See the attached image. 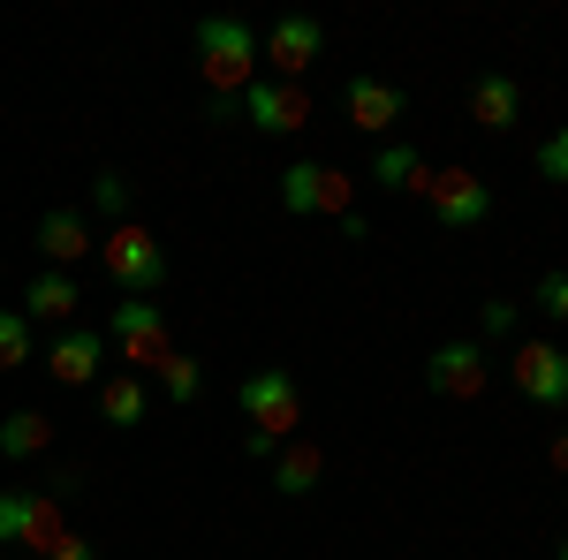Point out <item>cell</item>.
I'll list each match as a JSON object with an SVG mask.
<instances>
[{
    "label": "cell",
    "instance_id": "603a6c76",
    "mask_svg": "<svg viewBox=\"0 0 568 560\" xmlns=\"http://www.w3.org/2000/svg\"><path fill=\"white\" fill-rule=\"evenodd\" d=\"M91 205H99V213H114V227H122V220H130V205H136V182L122 167H106L99 182H91Z\"/></svg>",
    "mask_w": 568,
    "mask_h": 560
},
{
    "label": "cell",
    "instance_id": "6da1fadb",
    "mask_svg": "<svg viewBox=\"0 0 568 560\" xmlns=\"http://www.w3.org/2000/svg\"><path fill=\"white\" fill-rule=\"evenodd\" d=\"M243 455L251 462H273L296 431H304V387L281 371V364H265V371H251L243 379Z\"/></svg>",
    "mask_w": 568,
    "mask_h": 560
},
{
    "label": "cell",
    "instance_id": "f1b7e54d",
    "mask_svg": "<svg viewBox=\"0 0 568 560\" xmlns=\"http://www.w3.org/2000/svg\"><path fill=\"white\" fill-rule=\"evenodd\" d=\"M546 462H554V470L568 477V431H554V447H546Z\"/></svg>",
    "mask_w": 568,
    "mask_h": 560
},
{
    "label": "cell",
    "instance_id": "3957f363",
    "mask_svg": "<svg viewBox=\"0 0 568 560\" xmlns=\"http://www.w3.org/2000/svg\"><path fill=\"white\" fill-rule=\"evenodd\" d=\"M99 258H106V281H114L122 296H152V288L168 281V251H160V235H152L144 220L106 227V235H99Z\"/></svg>",
    "mask_w": 568,
    "mask_h": 560
},
{
    "label": "cell",
    "instance_id": "2e32d148",
    "mask_svg": "<svg viewBox=\"0 0 568 560\" xmlns=\"http://www.w3.org/2000/svg\"><path fill=\"white\" fill-rule=\"evenodd\" d=\"M39 251L53 265H77L84 251H99V243H91V227H84V213H77V205H53V213L39 220Z\"/></svg>",
    "mask_w": 568,
    "mask_h": 560
},
{
    "label": "cell",
    "instance_id": "4dcf8cb0",
    "mask_svg": "<svg viewBox=\"0 0 568 560\" xmlns=\"http://www.w3.org/2000/svg\"><path fill=\"white\" fill-rule=\"evenodd\" d=\"M23 560H31V553H23Z\"/></svg>",
    "mask_w": 568,
    "mask_h": 560
},
{
    "label": "cell",
    "instance_id": "8992f818",
    "mask_svg": "<svg viewBox=\"0 0 568 560\" xmlns=\"http://www.w3.org/2000/svg\"><path fill=\"white\" fill-rule=\"evenodd\" d=\"M106 342L122 348V364H144V371H160L175 356V334H168V310L160 303H114Z\"/></svg>",
    "mask_w": 568,
    "mask_h": 560
},
{
    "label": "cell",
    "instance_id": "ac0fdd59",
    "mask_svg": "<svg viewBox=\"0 0 568 560\" xmlns=\"http://www.w3.org/2000/svg\"><path fill=\"white\" fill-rule=\"evenodd\" d=\"M45 447H53V417H39V409L0 417V462H39Z\"/></svg>",
    "mask_w": 568,
    "mask_h": 560
},
{
    "label": "cell",
    "instance_id": "9c48e42d",
    "mask_svg": "<svg viewBox=\"0 0 568 560\" xmlns=\"http://www.w3.org/2000/svg\"><path fill=\"white\" fill-rule=\"evenodd\" d=\"M508 371H516V394L538 401V409H561L568 401V356L554 342H524L508 356Z\"/></svg>",
    "mask_w": 568,
    "mask_h": 560
},
{
    "label": "cell",
    "instance_id": "5b68a950",
    "mask_svg": "<svg viewBox=\"0 0 568 560\" xmlns=\"http://www.w3.org/2000/svg\"><path fill=\"white\" fill-rule=\"evenodd\" d=\"M417 190H425V205H433L439 227H485V220H493V190H485L470 167H425Z\"/></svg>",
    "mask_w": 568,
    "mask_h": 560
},
{
    "label": "cell",
    "instance_id": "4316f807",
    "mask_svg": "<svg viewBox=\"0 0 568 560\" xmlns=\"http://www.w3.org/2000/svg\"><path fill=\"white\" fill-rule=\"evenodd\" d=\"M485 334H516V303H485Z\"/></svg>",
    "mask_w": 568,
    "mask_h": 560
},
{
    "label": "cell",
    "instance_id": "30bf717a",
    "mask_svg": "<svg viewBox=\"0 0 568 560\" xmlns=\"http://www.w3.org/2000/svg\"><path fill=\"white\" fill-rule=\"evenodd\" d=\"M243 122L265 136H288L311 122V91L304 84H273V77H258V84L243 91Z\"/></svg>",
    "mask_w": 568,
    "mask_h": 560
},
{
    "label": "cell",
    "instance_id": "9a60e30c",
    "mask_svg": "<svg viewBox=\"0 0 568 560\" xmlns=\"http://www.w3.org/2000/svg\"><path fill=\"white\" fill-rule=\"evenodd\" d=\"M77 281H69V273H39V281H31V288H23V318H31V326H69V318H77Z\"/></svg>",
    "mask_w": 568,
    "mask_h": 560
},
{
    "label": "cell",
    "instance_id": "d6986e66",
    "mask_svg": "<svg viewBox=\"0 0 568 560\" xmlns=\"http://www.w3.org/2000/svg\"><path fill=\"white\" fill-rule=\"evenodd\" d=\"M99 417H106V425H144V379H130V371H122V379H106V387H99Z\"/></svg>",
    "mask_w": 568,
    "mask_h": 560
},
{
    "label": "cell",
    "instance_id": "7a4b0ae2",
    "mask_svg": "<svg viewBox=\"0 0 568 560\" xmlns=\"http://www.w3.org/2000/svg\"><path fill=\"white\" fill-rule=\"evenodd\" d=\"M258 31L243 23V16H205L197 23V77L213 99H243V91L258 84Z\"/></svg>",
    "mask_w": 568,
    "mask_h": 560
},
{
    "label": "cell",
    "instance_id": "277c9868",
    "mask_svg": "<svg viewBox=\"0 0 568 560\" xmlns=\"http://www.w3.org/2000/svg\"><path fill=\"white\" fill-rule=\"evenodd\" d=\"M281 213H326V220H349L356 213V174L326 167V160H296V167L281 174Z\"/></svg>",
    "mask_w": 568,
    "mask_h": 560
},
{
    "label": "cell",
    "instance_id": "484cf974",
    "mask_svg": "<svg viewBox=\"0 0 568 560\" xmlns=\"http://www.w3.org/2000/svg\"><path fill=\"white\" fill-rule=\"evenodd\" d=\"M23 538V492H0V546Z\"/></svg>",
    "mask_w": 568,
    "mask_h": 560
},
{
    "label": "cell",
    "instance_id": "ffe728a7",
    "mask_svg": "<svg viewBox=\"0 0 568 560\" xmlns=\"http://www.w3.org/2000/svg\"><path fill=\"white\" fill-rule=\"evenodd\" d=\"M417 174H425V152H417V144H387V152L372 160V182H379V190H417Z\"/></svg>",
    "mask_w": 568,
    "mask_h": 560
},
{
    "label": "cell",
    "instance_id": "7c38bea8",
    "mask_svg": "<svg viewBox=\"0 0 568 560\" xmlns=\"http://www.w3.org/2000/svg\"><path fill=\"white\" fill-rule=\"evenodd\" d=\"M342 106H349V122L364 136H387L394 122H402V106H409V99H402V84H387V77H356V84L342 91Z\"/></svg>",
    "mask_w": 568,
    "mask_h": 560
},
{
    "label": "cell",
    "instance_id": "52a82bcc",
    "mask_svg": "<svg viewBox=\"0 0 568 560\" xmlns=\"http://www.w3.org/2000/svg\"><path fill=\"white\" fill-rule=\"evenodd\" d=\"M326 53V31L311 23V16H281L273 31L258 39V61L273 69V84H304V69Z\"/></svg>",
    "mask_w": 568,
    "mask_h": 560
},
{
    "label": "cell",
    "instance_id": "d4e9b609",
    "mask_svg": "<svg viewBox=\"0 0 568 560\" xmlns=\"http://www.w3.org/2000/svg\"><path fill=\"white\" fill-rule=\"evenodd\" d=\"M538 174H546V182H568V122L538 144Z\"/></svg>",
    "mask_w": 568,
    "mask_h": 560
},
{
    "label": "cell",
    "instance_id": "e0dca14e",
    "mask_svg": "<svg viewBox=\"0 0 568 560\" xmlns=\"http://www.w3.org/2000/svg\"><path fill=\"white\" fill-rule=\"evenodd\" d=\"M61 538H69V522H61V500H53V492H23V538H16V546H23L31 560H45L53 546H61Z\"/></svg>",
    "mask_w": 568,
    "mask_h": 560
},
{
    "label": "cell",
    "instance_id": "44dd1931",
    "mask_svg": "<svg viewBox=\"0 0 568 560\" xmlns=\"http://www.w3.org/2000/svg\"><path fill=\"white\" fill-rule=\"evenodd\" d=\"M160 394H168V401H197V394H205V364L175 348V356L160 364Z\"/></svg>",
    "mask_w": 568,
    "mask_h": 560
},
{
    "label": "cell",
    "instance_id": "5bb4252c",
    "mask_svg": "<svg viewBox=\"0 0 568 560\" xmlns=\"http://www.w3.org/2000/svg\"><path fill=\"white\" fill-rule=\"evenodd\" d=\"M470 114H478L493 136H508L516 122H524V91H516V77H478V84H470Z\"/></svg>",
    "mask_w": 568,
    "mask_h": 560
},
{
    "label": "cell",
    "instance_id": "83f0119b",
    "mask_svg": "<svg viewBox=\"0 0 568 560\" xmlns=\"http://www.w3.org/2000/svg\"><path fill=\"white\" fill-rule=\"evenodd\" d=\"M45 560H99V553H91V538H77V530H69V538H61Z\"/></svg>",
    "mask_w": 568,
    "mask_h": 560
},
{
    "label": "cell",
    "instance_id": "cb8c5ba5",
    "mask_svg": "<svg viewBox=\"0 0 568 560\" xmlns=\"http://www.w3.org/2000/svg\"><path fill=\"white\" fill-rule=\"evenodd\" d=\"M538 310L554 318V326H568V273L554 265V273H538Z\"/></svg>",
    "mask_w": 568,
    "mask_h": 560
},
{
    "label": "cell",
    "instance_id": "ba28073f",
    "mask_svg": "<svg viewBox=\"0 0 568 560\" xmlns=\"http://www.w3.org/2000/svg\"><path fill=\"white\" fill-rule=\"evenodd\" d=\"M425 394L439 401H478L485 394V342H447L425 356Z\"/></svg>",
    "mask_w": 568,
    "mask_h": 560
},
{
    "label": "cell",
    "instance_id": "7402d4cb",
    "mask_svg": "<svg viewBox=\"0 0 568 560\" xmlns=\"http://www.w3.org/2000/svg\"><path fill=\"white\" fill-rule=\"evenodd\" d=\"M31 364V318L23 310H0V379Z\"/></svg>",
    "mask_w": 568,
    "mask_h": 560
},
{
    "label": "cell",
    "instance_id": "4fadbf2b",
    "mask_svg": "<svg viewBox=\"0 0 568 560\" xmlns=\"http://www.w3.org/2000/svg\"><path fill=\"white\" fill-rule=\"evenodd\" d=\"M265 470H273V492H281V500H304V492H318V477H326V455H318L311 439H288Z\"/></svg>",
    "mask_w": 568,
    "mask_h": 560
},
{
    "label": "cell",
    "instance_id": "f546056e",
    "mask_svg": "<svg viewBox=\"0 0 568 560\" xmlns=\"http://www.w3.org/2000/svg\"><path fill=\"white\" fill-rule=\"evenodd\" d=\"M561 560H568V538H561Z\"/></svg>",
    "mask_w": 568,
    "mask_h": 560
},
{
    "label": "cell",
    "instance_id": "8fae6325",
    "mask_svg": "<svg viewBox=\"0 0 568 560\" xmlns=\"http://www.w3.org/2000/svg\"><path fill=\"white\" fill-rule=\"evenodd\" d=\"M99 364H106V334H91V326H69V334H53V348H45L53 387H99Z\"/></svg>",
    "mask_w": 568,
    "mask_h": 560
}]
</instances>
